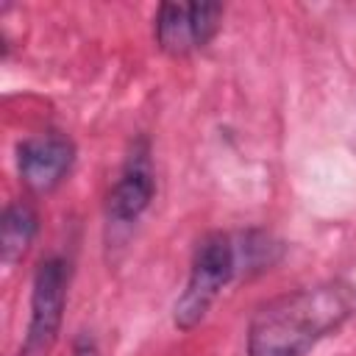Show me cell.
I'll use <instances>...</instances> for the list:
<instances>
[{
	"mask_svg": "<svg viewBox=\"0 0 356 356\" xmlns=\"http://www.w3.org/2000/svg\"><path fill=\"white\" fill-rule=\"evenodd\" d=\"M220 19V3H164L156 14V42L172 56H186L211 42Z\"/></svg>",
	"mask_w": 356,
	"mask_h": 356,
	"instance_id": "cell-4",
	"label": "cell"
},
{
	"mask_svg": "<svg viewBox=\"0 0 356 356\" xmlns=\"http://www.w3.org/2000/svg\"><path fill=\"white\" fill-rule=\"evenodd\" d=\"M70 267L61 256H50L39 264L31 292V320L22 342V356H44L56 342L67 303Z\"/></svg>",
	"mask_w": 356,
	"mask_h": 356,
	"instance_id": "cell-3",
	"label": "cell"
},
{
	"mask_svg": "<svg viewBox=\"0 0 356 356\" xmlns=\"http://www.w3.org/2000/svg\"><path fill=\"white\" fill-rule=\"evenodd\" d=\"M234 273H236V245H234V239L228 234L203 236L197 242V250H195V259H192L186 289L175 300V312H172L175 325L184 328V331L195 328L206 317V312L214 303V298L220 295V289L234 278Z\"/></svg>",
	"mask_w": 356,
	"mask_h": 356,
	"instance_id": "cell-2",
	"label": "cell"
},
{
	"mask_svg": "<svg viewBox=\"0 0 356 356\" xmlns=\"http://www.w3.org/2000/svg\"><path fill=\"white\" fill-rule=\"evenodd\" d=\"M72 159H75V147L61 134H39V136L25 139L17 147L19 175L33 192L56 189L70 172Z\"/></svg>",
	"mask_w": 356,
	"mask_h": 356,
	"instance_id": "cell-5",
	"label": "cell"
},
{
	"mask_svg": "<svg viewBox=\"0 0 356 356\" xmlns=\"http://www.w3.org/2000/svg\"><path fill=\"white\" fill-rule=\"evenodd\" d=\"M72 356H100L97 342H95L89 334H81V337L75 339V345H72Z\"/></svg>",
	"mask_w": 356,
	"mask_h": 356,
	"instance_id": "cell-8",
	"label": "cell"
},
{
	"mask_svg": "<svg viewBox=\"0 0 356 356\" xmlns=\"http://www.w3.org/2000/svg\"><path fill=\"white\" fill-rule=\"evenodd\" d=\"M36 211L28 203H11L0 222V253L6 264H14L36 236Z\"/></svg>",
	"mask_w": 356,
	"mask_h": 356,
	"instance_id": "cell-7",
	"label": "cell"
},
{
	"mask_svg": "<svg viewBox=\"0 0 356 356\" xmlns=\"http://www.w3.org/2000/svg\"><path fill=\"white\" fill-rule=\"evenodd\" d=\"M353 289L325 281L286 292L256 312L248 328V356H306L353 312Z\"/></svg>",
	"mask_w": 356,
	"mask_h": 356,
	"instance_id": "cell-1",
	"label": "cell"
},
{
	"mask_svg": "<svg viewBox=\"0 0 356 356\" xmlns=\"http://www.w3.org/2000/svg\"><path fill=\"white\" fill-rule=\"evenodd\" d=\"M153 195H156V175H153L150 153L147 145L139 142L108 192V220L114 225L136 222L142 211L150 206Z\"/></svg>",
	"mask_w": 356,
	"mask_h": 356,
	"instance_id": "cell-6",
	"label": "cell"
}]
</instances>
